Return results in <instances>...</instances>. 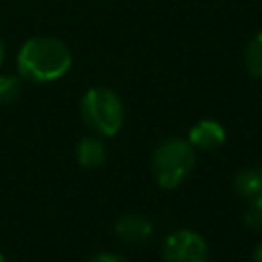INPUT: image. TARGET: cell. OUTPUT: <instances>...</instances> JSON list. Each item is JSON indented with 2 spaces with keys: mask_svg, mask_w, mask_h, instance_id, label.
<instances>
[{
  "mask_svg": "<svg viewBox=\"0 0 262 262\" xmlns=\"http://www.w3.org/2000/svg\"><path fill=\"white\" fill-rule=\"evenodd\" d=\"M4 57H6V45H4V41H2V37H0V66H2Z\"/></svg>",
  "mask_w": 262,
  "mask_h": 262,
  "instance_id": "cell-14",
  "label": "cell"
},
{
  "mask_svg": "<svg viewBox=\"0 0 262 262\" xmlns=\"http://www.w3.org/2000/svg\"><path fill=\"white\" fill-rule=\"evenodd\" d=\"M80 115L98 137L117 135L125 123L123 100L108 86H90L82 94Z\"/></svg>",
  "mask_w": 262,
  "mask_h": 262,
  "instance_id": "cell-3",
  "label": "cell"
},
{
  "mask_svg": "<svg viewBox=\"0 0 262 262\" xmlns=\"http://www.w3.org/2000/svg\"><path fill=\"white\" fill-rule=\"evenodd\" d=\"M244 221L250 229L262 233V196L250 199V205L244 211Z\"/></svg>",
  "mask_w": 262,
  "mask_h": 262,
  "instance_id": "cell-11",
  "label": "cell"
},
{
  "mask_svg": "<svg viewBox=\"0 0 262 262\" xmlns=\"http://www.w3.org/2000/svg\"><path fill=\"white\" fill-rule=\"evenodd\" d=\"M115 233L123 244H129V246L147 244L154 235V223L141 213H127L117 219Z\"/></svg>",
  "mask_w": 262,
  "mask_h": 262,
  "instance_id": "cell-5",
  "label": "cell"
},
{
  "mask_svg": "<svg viewBox=\"0 0 262 262\" xmlns=\"http://www.w3.org/2000/svg\"><path fill=\"white\" fill-rule=\"evenodd\" d=\"M20 76L18 74H2L0 76V106L12 104L20 96Z\"/></svg>",
  "mask_w": 262,
  "mask_h": 262,
  "instance_id": "cell-10",
  "label": "cell"
},
{
  "mask_svg": "<svg viewBox=\"0 0 262 262\" xmlns=\"http://www.w3.org/2000/svg\"><path fill=\"white\" fill-rule=\"evenodd\" d=\"M252 262H262V239L256 244V248L252 252Z\"/></svg>",
  "mask_w": 262,
  "mask_h": 262,
  "instance_id": "cell-13",
  "label": "cell"
},
{
  "mask_svg": "<svg viewBox=\"0 0 262 262\" xmlns=\"http://www.w3.org/2000/svg\"><path fill=\"white\" fill-rule=\"evenodd\" d=\"M233 188L244 199L262 196V164L242 168L233 180Z\"/></svg>",
  "mask_w": 262,
  "mask_h": 262,
  "instance_id": "cell-8",
  "label": "cell"
},
{
  "mask_svg": "<svg viewBox=\"0 0 262 262\" xmlns=\"http://www.w3.org/2000/svg\"><path fill=\"white\" fill-rule=\"evenodd\" d=\"M162 260L164 262H209V246L201 233L180 227L170 231L164 237Z\"/></svg>",
  "mask_w": 262,
  "mask_h": 262,
  "instance_id": "cell-4",
  "label": "cell"
},
{
  "mask_svg": "<svg viewBox=\"0 0 262 262\" xmlns=\"http://www.w3.org/2000/svg\"><path fill=\"white\" fill-rule=\"evenodd\" d=\"M244 63L254 78H262V31L248 41L244 49Z\"/></svg>",
  "mask_w": 262,
  "mask_h": 262,
  "instance_id": "cell-9",
  "label": "cell"
},
{
  "mask_svg": "<svg viewBox=\"0 0 262 262\" xmlns=\"http://www.w3.org/2000/svg\"><path fill=\"white\" fill-rule=\"evenodd\" d=\"M72 61V51L61 39L37 35L20 45L16 55V70L25 80L35 84H49L63 78L70 72Z\"/></svg>",
  "mask_w": 262,
  "mask_h": 262,
  "instance_id": "cell-1",
  "label": "cell"
},
{
  "mask_svg": "<svg viewBox=\"0 0 262 262\" xmlns=\"http://www.w3.org/2000/svg\"><path fill=\"white\" fill-rule=\"evenodd\" d=\"M0 262H8V258H6V256H4L2 252H0Z\"/></svg>",
  "mask_w": 262,
  "mask_h": 262,
  "instance_id": "cell-15",
  "label": "cell"
},
{
  "mask_svg": "<svg viewBox=\"0 0 262 262\" xmlns=\"http://www.w3.org/2000/svg\"><path fill=\"white\" fill-rule=\"evenodd\" d=\"M86 262H127V260L115 252H98L92 258H88Z\"/></svg>",
  "mask_w": 262,
  "mask_h": 262,
  "instance_id": "cell-12",
  "label": "cell"
},
{
  "mask_svg": "<svg viewBox=\"0 0 262 262\" xmlns=\"http://www.w3.org/2000/svg\"><path fill=\"white\" fill-rule=\"evenodd\" d=\"M225 129L215 119H201L188 131V143L201 151H213L225 143Z\"/></svg>",
  "mask_w": 262,
  "mask_h": 262,
  "instance_id": "cell-6",
  "label": "cell"
},
{
  "mask_svg": "<svg viewBox=\"0 0 262 262\" xmlns=\"http://www.w3.org/2000/svg\"><path fill=\"white\" fill-rule=\"evenodd\" d=\"M196 162L194 147L188 139L182 137H166L162 139L151 156V172L154 180L164 190L178 188L192 172Z\"/></svg>",
  "mask_w": 262,
  "mask_h": 262,
  "instance_id": "cell-2",
  "label": "cell"
},
{
  "mask_svg": "<svg viewBox=\"0 0 262 262\" xmlns=\"http://www.w3.org/2000/svg\"><path fill=\"white\" fill-rule=\"evenodd\" d=\"M106 158H108L106 143L98 135L82 137L78 141V145H76V160L86 170H98V168H102L106 164Z\"/></svg>",
  "mask_w": 262,
  "mask_h": 262,
  "instance_id": "cell-7",
  "label": "cell"
}]
</instances>
